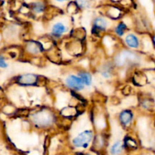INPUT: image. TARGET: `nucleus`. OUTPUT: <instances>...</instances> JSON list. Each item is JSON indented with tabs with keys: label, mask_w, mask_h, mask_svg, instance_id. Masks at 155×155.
I'll return each mask as SVG.
<instances>
[{
	"label": "nucleus",
	"mask_w": 155,
	"mask_h": 155,
	"mask_svg": "<svg viewBox=\"0 0 155 155\" xmlns=\"http://www.w3.org/2000/svg\"><path fill=\"white\" fill-rule=\"evenodd\" d=\"M33 127L39 130H46L52 127L57 121V117L49 108H40L30 115Z\"/></svg>",
	"instance_id": "f257e3e1"
},
{
	"label": "nucleus",
	"mask_w": 155,
	"mask_h": 155,
	"mask_svg": "<svg viewBox=\"0 0 155 155\" xmlns=\"http://www.w3.org/2000/svg\"><path fill=\"white\" fill-rule=\"evenodd\" d=\"M95 138V133L92 130L87 129L79 133L72 139V145L76 148L87 149Z\"/></svg>",
	"instance_id": "f03ea898"
},
{
	"label": "nucleus",
	"mask_w": 155,
	"mask_h": 155,
	"mask_svg": "<svg viewBox=\"0 0 155 155\" xmlns=\"http://www.w3.org/2000/svg\"><path fill=\"white\" fill-rule=\"evenodd\" d=\"M65 86L70 90L75 92H80L86 89L84 83L77 74H70L64 80Z\"/></svg>",
	"instance_id": "7ed1b4c3"
},
{
	"label": "nucleus",
	"mask_w": 155,
	"mask_h": 155,
	"mask_svg": "<svg viewBox=\"0 0 155 155\" xmlns=\"http://www.w3.org/2000/svg\"><path fill=\"white\" fill-rule=\"evenodd\" d=\"M135 120V114L131 109H124L118 115V121L124 128H130Z\"/></svg>",
	"instance_id": "20e7f679"
},
{
	"label": "nucleus",
	"mask_w": 155,
	"mask_h": 155,
	"mask_svg": "<svg viewBox=\"0 0 155 155\" xmlns=\"http://www.w3.org/2000/svg\"><path fill=\"white\" fill-rule=\"evenodd\" d=\"M40 77L35 74H24L18 77V83L23 86H36L40 83Z\"/></svg>",
	"instance_id": "39448f33"
},
{
	"label": "nucleus",
	"mask_w": 155,
	"mask_h": 155,
	"mask_svg": "<svg viewBox=\"0 0 155 155\" xmlns=\"http://www.w3.org/2000/svg\"><path fill=\"white\" fill-rule=\"evenodd\" d=\"M68 31H69V28L67 24L61 21H58L51 26L50 35L54 39H60L65 36Z\"/></svg>",
	"instance_id": "423d86ee"
},
{
	"label": "nucleus",
	"mask_w": 155,
	"mask_h": 155,
	"mask_svg": "<svg viewBox=\"0 0 155 155\" xmlns=\"http://www.w3.org/2000/svg\"><path fill=\"white\" fill-rule=\"evenodd\" d=\"M108 29V22L105 18L102 17H98L93 21L92 27V33L96 36H99L104 33Z\"/></svg>",
	"instance_id": "0eeeda50"
},
{
	"label": "nucleus",
	"mask_w": 155,
	"mask_h": 155,
	"mask_svg": "<svg viewBox=\"0 0 155 155\" xmlns=\"http://www.w3.org/2000/svg\"><path fill=\"white\" fill-rule=\"evenodd\" d=\"M124 43L127 48L133 50L139 49L141 45V41L139 36L134 33H128L124 37Z\"/></svg>",
	"instance_id": "6e6552de"
},
{
	"label": "nucleus",
	"mask_w": 155,
	"mask_h": 155,
	"mask_svg": "<svg viewBox=\"0 0 155 155\" xmlns=\"http://www.w3.org/2000/svg\"><path fill=\"white\" fill-rule=\"evenodd\" d=\"M100 76L104 80L111 79L114 75V66L110 63H105L98 71Z\"/></svg>",
	"instance_id": "1a4fd4ad"
},
{
	"label": "nucleus",
	"mask_w": 155,
	"mask_h": 155,
	"mask_svg": "<svg viewBox=\"0 0 155 155\" xmlns=\"http://www.w3.org/2000/svg\"><path fill=\"white\" fill-rule=\"evenodd\" d=\"M77 74L81 78L82 81L84 83L86 88L92 87L94 82L93 75L92 74V73L86 71V70H80L77 72Z\"/></svg>",
	"instance_id": "9d476101"
},
{
	"label": "nucleus",
	"mask_w": 155,
	"mask_h": 155,
	"mask_svg": "<svg viewBox=\"0 0 155 155\" xmlns=\"http://www.w3.org/2000/svg\"><path fill=\"white\" fill-rule=\"evenodd\" d=\"M27 49L29 52L31 53L32 54L37 55L43 51V46H42V44L39 41H32L29 43Z\"/></svg>",
	"instance_id": "9b49d317"
},
{
	"label": "nucleus",
	"mask_w": 155,
	"mask_h": 155,
	"mask_svg": "<svg viewBox=\"0 0 155 155\" xmlns=\"http://www.w3.org/2000/svg\"><path fill=\"white\" fill-rule=\"evenodd\" d=\"M125 149V145L123 141L117 140L112 144L110 148V153L111 155H120Z\"/></svg>",
	"instance_id": "f8f14e48"
},
{
	"label": "nucleus",
	"mask_w": 155,
	"mask_h": 155,
	"mask_svg": "<svg viewBox=\"0 0 155 155\" xmlns=\"http://www.w3.org/2000/svg\"><path fill=\"white\" fill-rule=\"evenodd\" d=\"M128 30V26L124 22H120L116 27H114V34L120 38H122L125 36V35L127 34V32Z\"/></svg>",
	"instance_id": "ddd939ff"
},
{
	"label": "nucleus",
	"mask_w": 155,
	"mask_h": 155,
	"mask_svg": "<svg viewBox=\"0 0 155 155\" xmlns=\"http://www.w3.org/2000/svg\"><path fill=\"white\" fill-rule=\"evenodd\" d=\"M124 145H125V148H136L137 147V143H136V140L131 137H126V139L124 140Z\"/></svg>",
	"instance_id": "4468645a"
},
{
	"label": "nucleus",
	"mask_w": 155,
	"mask_h": 155,
	"mask_svg": "<svg viewBox=\"0 0 155 155\" xmlns=\"http://www.w3.org/2000/svg\"><path fill=\"white\" fill-rule=\"evenodd\" d=\"M33 9L36 13H41L45 10V5L42 2L34 3L33 5Z\"/></svg>",
	"instance_id": "2eb2a0df"
},
{
	"label": "nucleus",
	"mask_w": 155,
	"mask_h": 155,
	"mask_svg": "<svg viewBox=\"0 0 155 155\" xmlns=\"http://www.w3.org/2000/svg\"><path fill=\"white\" fill-rule=\"evenodd\" d=\"M8 67V63L6 62L5 58L3 57V56L0 55V68L5 69V68H7Z\"/></svg>",
	"instance_id": "dca6fc26"
},
{
	"label": "nucleus",
	"mask_w": 155,
	"mask_h": 155,
	"mask_svg": "<svg viewBox=\"0 0 155 155\" xmlns=\"http://www.w3.org/2000/svg\"><path fill=\"white\" fill-rule=\"evenodd\" d=\"M58 2H63V1H64V0H57Z\"/></svg>",
	"instance_id": "f3484780"
},
{
	"label": "nucleus",
	"mask_w": 155,
	"mask_h": 155,
	"mask_svg": "<svg viewBox=\"0 0 155 155\" xmlns=\"http://www.w3.org/2000/svg\"><path fill=\"white\" fill-rule=\"evenodd\" d=\"M86 155H92V154H86Z\"/></svg>",
	"instance_id": "a211bd4d"
}]
</instances>
